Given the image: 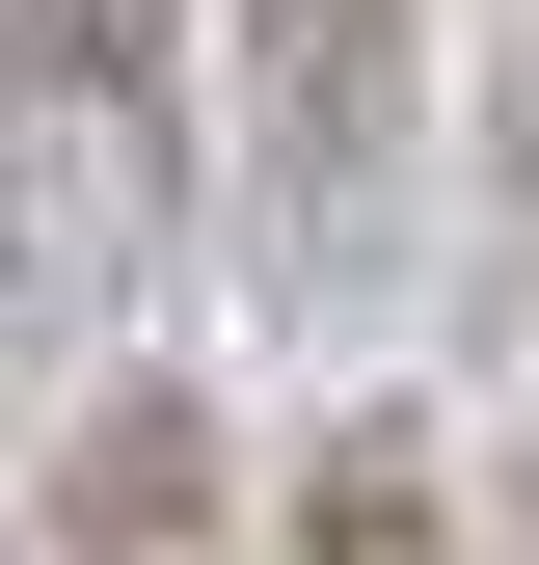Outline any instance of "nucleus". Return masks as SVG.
<instances>
[{"label":"nucleus","mask_w":539,"mask_h":565,"mask_svg":"<svg viewBox=\"0 0 539 565\" xmlns=\"http://www.w3.org/2000/svg\"><path fill=\"white\" fill-rule=\"evenodd\" d=\"M189 216H216L189 0H0V323L28 350H135Z\"/></svg>","instance_id":"obj_1"},{"label":"nucleus","mask_w":539,"mask_h":565,"mask_svg":"<svg viewBox=\"0 0 539 565\" xmlns=\"http://www.w3.org/2000/svg\"><path fill=\"white\" fill-rule=\"evenodd\" d=\"M404 162H432V28L404 0H243V243H270V297H378Z\"/></svg>","instance_id":"obj_2"},{"label":"nucleus","mask_w":539,"mask_h":565,"mask_svg":"<svg viewBox=\"0 0 539 565\" xmlns=\"http://www.w3.org/2000/svg\"><path fill=\"white\" fill-rule=\"evenodd\" d=\"M28 565H216V404H189L162 350H108V404L54 431V484H28Z\"/></svg>","instance_id":"obj_3"},{"label":"nucleus","mask_w":539,"mask_h":565,"mask_svg":"<svg viewBox=\"0 0 539 565\" xmlns=\"http://www.w3.org/2000/svg\"><path fill=\"white\" fill-rule=\"evenodd\" d=\"M270 565H486V484H458L432 404H324L297 484H270Z\"/></svg>","instance_id":"obj_4"},{"label":"nucleus","mask_w":539,"mask_h":565,"mask_svg":"<svg viewBox=\"0 0 539 565\" xmlns=\"http://www.w3.org/2000/svg\"><path fill=\"white\" fill-rule=\"evenodd\" d=\"M486 243H512V297H539V28L486 54Z\"/></svg>","instance_id":"obj_5"},{"label":"nucleus","mask_w":539,"mask_h":565,"mask_svg":"<svg viewBox=\"0 0 539 565\" xmlns=\"http://www.w3.org/2000/svg\"><path fill=\"white\" fill-rule=\"evenodd\" d=\"M486 565H539V431H512V458H486Z\"/></svg>","instance_id":"obj_6"}]
</instances>
